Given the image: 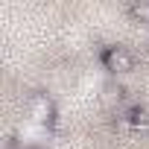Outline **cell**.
<instances>
[{
    "mask_svg": "<svg viewBox=\"0 0 149 149\" xmlns=\"http://www.w3.org/2000/svg\"><path fill=\"white\" fill-rule=\"evenodd\" d=\"M102 67L120 76V73L134 70V56H132L126 47H105V50H102Z\"/></svg>",
    "mask_w": 149,
    "mask_h": 149,
    "instance_id": "obj_1",
    "label": "cell"
},
{
    "mask_svg": "<svg viewBox=\"0 0 149 149\" xmlns=\"http://www.w3.org/2000/svg\"><path fill=\"white\" fill-rule=\"evenodd\" d=\"M53 114H56V108H53V100H50L47 94H35V97L29 100V117H32L35 123H50Z\"/></svg>",
    "mask_w": 149,
    "mask_h": 149,
    "instance_id": "obj_2",
    "label": "cell"
},
{
    "mask_svg": "<svg viewBox=\"0 0 149 149\" xmlns=\"http://www.w3.org/2000/svg\"><path fill=\"white\" fill-rule=\"evenodd\" d=\"M126 123L134 129H149V111L140 105H129L126 108Z\"/></svg>",
    "mask_w": 149,
    "mask_h": 149,
    "instance_id": "obj_3",
    "label": "cell"
},
{
    "mask_svg": "<svg viewBox=\"0 0 149 149\" xmlns=\"http://www.w3.org/2000/svg\"><path fill=\"white\" fill-rule=\"evenodd\" d=\"M129 15L137 21V24H146L149 26V0H140V3H132L129 6Z\"/></svg>",
    "mask_w": 149,
    "mask_h": 149,
    "instance_id": "obj_4",
    "label": "cell"
}]
</instances>
